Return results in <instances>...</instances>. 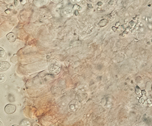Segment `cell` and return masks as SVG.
Masks as SVG:
<instances>
[{
    "label": "cell",
    "mask_w": 152,
    "mask_h": 126,
    "mask_svg": "<svg viewBox=\"0 0 152 126\" xmlns=\"http://www.w3.org/2000/svg\"><path fill=\"white\" fill-rule=\"evenodd\" d=\"M16 107L12 104H8L5 107V111L8 114H12L15 112Z\"/></svg>",
    "instance_id": "obj_1"
},
{
    "label": "cell",
    "mask_w": 152,
    "mask_h": 126,
    "mask_svg": "<svg viewBox=\"0 0 152 126\" xmlns=\"http://www.w3.org/2000/svg\"><path fill=\"white\" fill-rule=\"evenodd\" d=\"M10 64L5 61L0 62V72H3L7 70L10 67Z\"/></svg>",
    "instance_id": "obj_2"
},
{
    "label": "cell",
    "mask_w": 152,
    "mask_h": 126,
    "mask_svg": "<svg viewBox=\"0 0 152 126\" xmlns=\"http://www.w3.org/2000/svg\"><path fill=\"white\" fill-rule=\"evenodd\" d=\"M7 60V54L4 49L0 47V60L5 61Z\"/></svg>",
    "instance_id": "obj_3"
},
{
    "label": "cell",
    "mask_w": 152,
    "mask_h": 126,
    "mask_svg": "<svg viewBox=\"0 0 152 126\" xmlns=\"http://www.w3.org/2000/svg\"><path fill=\"white\" fill-rule=\"evenodd\" d=\"M7 38L11 42H14L16 40V37L13 33H10L7 34Z\"/></svg>",
    "instance_id": "obj_4"
},
{
    "label": "cell",
    "mask_w": 152,
    "mask_h": 126,
    "mask_svg": "<svg viewBox=\"0 0 152 126\" xmlns=\"http://www.w3.org/2000/svg\"><path fill=\"white\" fill-rule=\"evenodd\" d=\"M20 126H31L30 123L27 119H23L21 122Z\"/></svg>",
    "instance_id": "obj_5"
},
{
    "label": "cell",
    "mask_w": 152,
    "mask_h": 126,
    "mask_svg": "<svg viewBox=\"0 0 152 126\" xmlns=\"http://www.w3.org/2000/svg\"><path fill=\"white\" fill-rule=\"evenodd\" d=\"M6 76L5 75L0 72V83H3L4 82H5L6 80Z\"/></svg>",
    "instance_id": "obj_6"
},
{
    "label": "cell",
    "mask_w": 152,
    "mask_h": 126,
    "mask_svg": "<svg viewBox=\"0 0 152 126\" xmlns=\"http://www.w3.org/2000/svg\"><path fill=\"white\" fill-rule=\"evenodd\" d=\"M0 126H3V125L2 124V122L0 121Z\"/></svg>",
    "instance_id": "obj_7"
},
{
    "label": "cell",
    "mask_w": 152,
    "mask_h": 126,
    "mask_svg": "<svg viewBox=\"0 0 152 126\" xmlns=\"http://www.w3.org/2000/svg\"><path fill=\"white\" fill-rule=\"evenodd\" d=\"M18 126V125H13V126Z\"/></svg>",
    "instance_id": "obj_8"
}]
</instances>
